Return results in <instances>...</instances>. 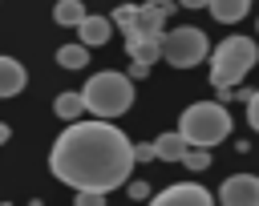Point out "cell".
<instances>
[{"label": "cell", "instance_id": "484cf974", "mask_svg": "<svg viewBox=\"0 0 259 206\" xmlns=\"http://www.w3.org/2000/svg\"><path fill=\"white\" fill-rule=\"evenodd\" d=\"M0 206H12V202H0Z\"/></svg>", "mask_w": 259, "mask_h": 206}, {"label": "cell", "instance_id": "4fadbf2b", "mask_svg": "<svg viewBox=\"0 0 259 206\" xmlns=\"http://www.w3.org/2000/svg\"><path fill=\"white\" fill-rule=\"evenodd\" d=\"M154 145H158V162H182V158H186V149H190V141H186L178 129H166Z\"/></svg>", "mask_w": 259, "mask_h": 206}, {"label": "cell", "instance_id": "603a6c76", "mask_svg": "<svg viewBox=\"0 0 259 206\" xmlns=\"http://www.w3.org/2000/svg\"><path fill=\"white\" fill-rule=\"evenodd\" d=\"M178 4H182V8H206L210 0H178Z\"/></svg>", "mask_w": 259, "mask_h": 206}, {"label": "cell", "instance_id": "8992f818", "mask_svg": "<svg viewBox=\"0 0 259 206\" xmlns=\"http://www.w3.org/2000/svg\"><path fill=\"white\" fill-rule=\"evenodd\" d=\"M219 206H259V174H231L219 186Z\"/></svg>", "mask_w": 259, "mask_h": 206}, {"label": "cell", "instance_id": "277c9868", "mask_svg": "<svg viewBox=\"0 0 259 206\" xmlns=\"http://www.w3.org/2000/svg\"><path fill=\"white\" fill-rule=\"evenodd\" d=\"M178 133L190 141V145H202V149H214L219 141L231 137V113L223 101H194L182 109L178 117Z\"/></svg>", "mask_w": 259, "mask_h": 206}, {"label": "cell", "instance_id": "cb8c5ba5", "mask_svg": "<svg viewBox=\"0 0 259 206\" xmlns=\"http://www.w3.org/2000/svg\"><path fill=\"white\" fill-rule=\"evenodd\" d=\"M8 137H12V129H8V125H4V121H0V145H4V141H8Z\"/></svg>", "mask_w": 259, "mask_h": 206}, {"label": "cell", "instance_id": "6da1fadb", "mask_svg": "<svg viewBox=\"0 0 259 206\" xmlns=\"http://www.w3.org/2000/svg\"><path fill=\"white\" fill-rule=\"evenodd\" d=\"M134 141L105 117H81L69 121L53 149H49V170L57 182L69 190H117L134 174Z\"/></svg>", "mask_w": 259, "mask_h": 206}, {"label": "cell", "instance_id": "2e32d148", "mask_svg": "<svg viewBox=\"0 0 259 206\" xmlns=\"http://www.w3.org/2000/svg\"><path fill=\"white\" fill-rule=\"evenodd\" d=\"M57 65H61V69H85V65H89V44H81V40L61 44V48H57Z\"/></svg>", "mask_w": 259, "mask_h": 206}, {"label": "cell", "instance_id": "5bb4252c", "mask_svg": "<svg viewBox=\"0 0 259 206\" xmlns=\"http://www.w3.org/2000/svg\"><path fill=\"white\" fill-rule=\"evenodd\" d=\"M206 8H210V16L219 24H235V20H243L251 12V0H210Z\"/></svg>", "mask_w": 259, "mask_h": 206}, {"label": "cell", "instance_id": "e0dca14e", "mask_svg": "<svg viewBox=\"0 0 259 206\" xmlns=\"http://www.w3.org/2000/svg\"><path fill=\"white\" fill-rule=\"evenodd\" d=\"M113 28L134 32V28H138V4H121V8H113Z\"/></svg>", "mask_w": 259, "mask_h": 206}, {"label": "cell", "instance_id": "d6986e66", "mask_svg": "<svg viewBox=\"0 0 259 206\" xmlns=\"http://www.w3.org/2000/svg\"><path fill=\"white\" fill-rule=\"evenodd\" d=\"M73 206H105V194L101 190H77L73 194Z\"/></svg>", "mask_w": 259, "mask_h": 206}, {"label": "cell", "instance_id": "30bf717a", "mask_svg": "<svg viewBox=\"0 0 259 206\" xmlns=\"http://www.w3.org/2000/svg\"><path fill=\"white\" fill-rule=\"evenodd\" d=\"M24 85H28V69L16 57H4L0 53V97H16Z\"/></svg>", "mask_w": 259, "mask_h": 206}, {"label": "cell", "instance_id": "8fae6325", "mask_svg": "<svg viewBox=\"0 0 259 206\" xmlns=\"http://www.w3.org/2000/svg\"><path fill=\"white\" fill-rule=\"evenodd\" d=\"M109 32H113V20H109V16H85V20L77 24V40H81V44H89V48L105 44V40H109Z\"/></svg>", "mask_w": 259, "mask_h": 206}, {"label": "cell", "instance_id": "4316f807", "mask_svg": "<svg viewBox=\"0 0 259 206\" xmlns=\"http://www.w3.org/2000/svg\"><path fill=\"white\" fill-rule=\"evenodd\" d=\"M125 4H134V0H125Z\"/></svg>", "mask_w": 259, "mask_h": 206}, {"label": "cell", "instance_id": "7a4b0ae2", "mask_svg": "<svg viewBox=\"0 0 259 206\" xmlns=\"http://www.w3.org/2000/svg\"><path fill=\"white\" fill-rule=\"evenodd\" d=\"M81 97H85V113L113 121V117L130 113V105H134V77H130V73H113V69L93 73V77L85 81Z\"/></svg>", "mask_w": 259, "mask_h": 206}, {"label": "cell", "instance_id": "ffe728a7", "mask_svg": "<svg viewBox=\"0 0 259 206\" xmlns=\"http://www.w3.org/2000/svg\"><path fill=\"white\" fill-rule=\"evenodd\" d=\"M125 194H130L134 202H146V198H154V190H150V182H134V178L125 182Z\"/></svg>", "mask_w": 259, "mask_h": 206}, {"label": "cell", "instance_id": "5b68a950", "mask_svg": "<svg viewBox=\"0 0 259 206\" xmlns=\"http://www.w3.org/2000/svg\"><path fill=\"white\" fill-rule=\"evenodd\" d=\"M206 53H210L206 32L194 28V24H178L162 36V61L174 65V69H194V65H202Z\"/></svg>", "mask_w": 259, "mask_h": 206}, {"label": "cell", "instance_id": "ac0fdd59", "mask_svg": "<svg viewBox=\"0 0 259 206\" xmlns=\"http://www.w3.org/2000/svg\"><path fill=\"white\" fill-rule=\"evenodd\" d=\"M182 166H186V170H194V174H198V170H206V166H210V149L190 145V149H186V158H182Z\"/></svg>", "mask_w": 259, "mask_h": 206}, {"label": "cell", "instance_id": "44dd1931", "mask_svg": "<svg viewBox=\"0 0 259 206\" xmlns=\"http://www.w3.org/2000/svg\"><path fill=\"white\" fill-rule=\"evenodd\" d=\"M154 158H158L154 141H134V162H154Z\"/></svg>", "mask_w": 259, "mask_h": 206}, {"label": "cell", "instance_id": "9a60e30c", "mask_svg": "<svg viewBox=\"0 0 259 206\" xmlns=\"http://www.w3.org/2000/svg\"><path fill=\"white\" fill-rule=\"evenodd\" d=\"M85 16H89V12H85L81 0H57V4H53V20H57L61 28H77Z\"/></svg>", "mask_w": 259, "mask_h": 206}, {"label": "cell", "instance_id": "d4e9b609", "mask_svg": "<svg viewBox=\"0 0 259 206\" xmlns=\"http://www.w3.org/2000/svg\"><path fill=\"white\" fill-rule=\"evenodd\" d=\"M142 4H174V0H142Z\"/></svg>", "mask_w": 259, "mask_h": 206}, {"label": "cell", "instance_id": "3957f363", "mask_svg": "<svg viewBox=\"0 0 259 206\" xmlns=\"http://www.w3.org/2000/svg\"><path fill=\"white\" fill-rule=\"evenodd\" d=\"M255 65H259V44L251 36L235 32V36L219 40L214 53H210V85L214 89H235V85H243V77Z\"/></svg>", "mask_w": 259, "mask_h": 206}, {"label": "cell", "instance_id": "52a82bcc", "mask_svg": "<svg viewBox=\"0 0 259 206\" xmlns=\"http://www.w3.org/2000/svg\"><path fill=\"white\" fill-rule=\"evenodd\" d=\"M150 206H214V198H210V190L198 186V182H174V186H166L162 194H154Z\"/></svg>", "mask_w": 259, "mask_h": 206}, {"label": "cell", "instance_id": "ba28073f", "mask_svg": "<svg viewBox=\"0 0 259 206\" xmlns=\"http://www.w3.org/2000/svg\"><path fill=\"white\" fill-rule=\"evenodd\" d=\"M125 53H130V61L134 65H154L158 57H162V36H146V32H130L125 36Z\"/></svg>", "mask_w": 259, "mask_h": 206}, {"label": "cell", "instance_id": "9c48e42d", "mask_svg": "<svg viewBox=\"0 0 259 206\" xmlns=\"http://www.w3.org/2000/svg\"><path fill=\"white\" fill-rule=\"evenodd\" d=\"M174 4H138V28L134 32H146V36H166V16H170ZM130 36V32H125Z\"/></svg>", "mask_w": 259, "mask_h": 206}, {"label": "cell", "instance_id": "7402d4cb", "mask_svg": "<svg viewBox=\"0 0 259 206\" xmlns=\"http://www.w3.org/2000/svg\"><path fill=\"white\" fill-rule=\"evenodd\" d=\"M247 121H251V129L259 133V89L247 97Z\"/></svg>", "mask_w": 259, "mask_h": 206}, {"label": "cell", "instance_id": "7c38bea8", "mask_svg": "<svg viewBox=\"0 0 259 206\" xmlns=\"http://www.w3.org/2000/svg\"><path fill=\"white\" fill-rule=\"evenodd\" d=\"M53 113H57L65 125H69V121H81V113H85V97H81L77 89H65V93H57Z\"/></svg>", "mask_w": 259, "mask_h": 206}]
</instances>
